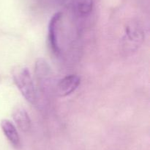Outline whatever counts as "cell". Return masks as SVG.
I'll return each mask as SVG.
<instances>
[{
  "label": "cell",
  "mask_w": 150,
  "mask_h": 150,
  "mask_svg": "<svg viewBox=\"0 0 150 150\" xmlns=\"http://www.w3.org/2000/svg\"><path fill=\"white\" fill-rule=\"evenodd\" d=\"M13 78L23 96L31 104H35L37 100L34 82L29 69L26 67H16L13 71Z\"/></svg>",
  "instance_id": "cell-1"
},
{
  "label": "cell",
  "mask_w": 150,
  "mask_h": 150,
  "mask_svg": "<svg viewBox=\"0 0 150 150\" xmlns=\"http://www.w3.org/2000/svg\"><path fill=\"white\" fill-rule=\"evenodd\" d=\"M63 14L61 12L56 13L51 17L48 25V42L53 53L60 55L62 53L60 45V28L62 22Z\"/></svg>",
  "instance_id": "cell-2"
},
{
  "label": "cell",
  "mask_w": 150,
  "mask_h": 150,
  "mask_svg": "<svg viewBox=\"0 0 150 150\" xmlns=\"http://www.w3.org/2000/svg\"><path fill=\"white\" fill-rule=\"evenodd\" d=\"M35 74L40 88L43 91L52 87L53 74L51 67L43 59H38L35 64Z\"/></svg>",
  "instance_id": "cell-3"
},
{
  "label": "cell",
  "mask_w": 150,
  "mask_h": 150,
  "mask_svg": "<svg viewBox=\"0 0 150 150\" xmlns=\"http://www.w3.org/2000/svg\"><path fill=\"white\" fill-rule=\"evenodd\" d=\"M81 83V78L76 74H70L60 79L56 85V93L60 97H64L74 92Z\"/></svg>",
  "instance_id": "cell-4"
},
{
  "label": "cell",
  "mask_w": 150,
  "mask_h": 150,
  "mask_svg": "<svg viewBox=\"0 0 150 150\" xmlns=\"http://www.w3.org/2000/svg\"><path fill=\"white\" fill-rule=\"evenodd\" d=\"M94 7V0H73L70 8L76 17L86 18L92 13Z\"/></svg>",
  "instance_id": "cell-5"
},
{
  "label": "cell",
  "mask_w": 150,
  "mask_h": 150,
  "mask_svg": "<svg viewBox=\"0 0 150 150\" xmlns=\"http://www.w3.org/2000/svg\"><path fill=\"white\" fill-rule=\"evenodd\" d=\"M1 128L3 133L5 135L9 142L15 148H19L21 146V138L18 135L16 126L10 121L4 119L1 121Z\"/></svg>",
  "instance_id": "cell-6"
},
{
  "label": "cell",
  "mask_w": 150,
  "mask_h": 150,
  "mask_svg": "<svg viewBox=\"0 0 150 150\" xmlns=\"http://www.w3.org/2000/svg\"><path fill=\"white\" fill-rule=\"evenodd\" d=\"M13 118L18 127L23 132H28L31 128V120L29 114L23 107H17L13 111Z\"/></svg>",
  "instance_id": "cell-7"
},
{
  "label": "cell",
  "mask_w": 150,
  "mask_h": 150,
  "mask_svg": "<svg viewBox=\"0 0 150 150\" xmlns=\"http://www.w3.org/2000/svg\"><path fill=\"white\" fill-rule=\"evenodd\" d=\"M126 39L132 44L133 46L139 44L143 39V32L140 26L137 24L129 25L126 28L125 32Z\"/></svg>",
  "instance_id": "cell-8"
},
{
  "label": "cell",
  "mask_w": 150,
  "mask_h": 150,
  "mask_svg": "<svg viewBox=\"0 0 150 150\" xmlns=\"http://www.w3.org/2000/svg\"><path fill=\"white\" fill-rule=\"evenodd\" d=\"M54 1H57V3H59V4H64L67 0H54Z\"/></svg>",
  "instance_id": "cell-9"
}]
</instances>
